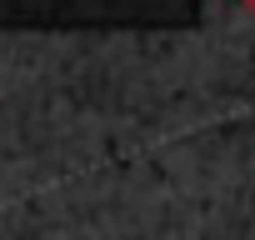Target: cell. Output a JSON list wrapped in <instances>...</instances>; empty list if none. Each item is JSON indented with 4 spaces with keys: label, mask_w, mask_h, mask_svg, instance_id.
<instances>
[{
    "label": "cell",
    "mask_w": 255,
    "mask_h": 240,
    "mask_svg": "<svg viewBox=\"0 0 255 240\" xmlns=\"http://www.w3.org/2000/svg\"><path fill=\"white\" fill-rule=\"evenodd\" d=\"M240 10H250V15H255V0H240Z\"/></svg>",
    "instance_id": "obj_1"
}]
</instances>
